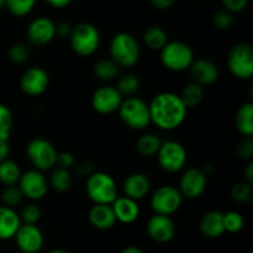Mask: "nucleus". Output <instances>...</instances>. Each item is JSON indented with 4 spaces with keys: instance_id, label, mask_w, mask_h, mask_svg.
<instances>
[{
    "instance_id": "nucleus-9",
    "label": "nucleus",
    "mask_w": 253,
    "mask_h": 253,
    "mask_svg": "<svg viewBox=\"0 0 253 253\" xmlns=\"http://www.w3.org/2000/svg\"><path fill=\"white\" fill-rule=\"evenodd\" d=\"M158 165L168 173H177L185 167L188 161V153L184 146L178 141H162L157 152Z\"/></svg>"
},
{
    "instance_id": "nucleus-18",
    "label": "nucleus",
    "mask_w": 253,
    "mask_h": 253,
    "mask_svg": "<svg viewBox=\"0 0 253 253\" xmlns=\"http://www.w3.org/2000/svg\"><path fill=\"white\" fill-rule=\"evenodd\" d=\"M189 69L193 77V82L200 84L202 86L215 83L220 74L216 64L208 58L194 59Z\"/></svg>"
},
{
    "instance_id": "nucleus-22",
    "label": "nucleus",
    "mask_w": 253,
    "mask_h": 253,
    "mask_svg": "<svg viewBox=\"0 0 253 253\" xmlns=\"http://www.w3.org/2000/svg\"><path fill=\"white\" fill-rule=\"evenodd\" d=\"M21 224L20 215L15 211V209L0 205V240L1 241L14 239Z\"/></svg>"
},
{
    "instance_id": "nucleus-29",
    "label": "nucleus",
    "mask_w": 253,
    "mask_h": 253,
    "mask_svg": "<svg viewBox=\"0 0 253 253\" xmlns=\"http://www.w3.org/2000/svg\"><path fill=\"white\" fill-rule=\"evenodd\" d=\"M22 172L20 166L12 160H5L0 162V183L5 187L10 185H17Z\"/></svg>"
},
{
    "instance_id": "nucleus-5",
    "label": "nucleus",
    "mask_w": 253,
    "mask_h": 253,
    "mask_svg": "<svg viewBox=\"0 0 253 253\" xmlns=\"http://www.w3.org/2000/svg\"><path fill=\"white\" fill-rule=\"evenodd\" d=\"M69 42L72 49L78 56L89 57L98 51L100 44V34L93 24L79 22L72 27Z\"/></svg>"
},
{
    "instance_id": "nucleus-35",
    "label": "nucleus",
    "mask_w": 253,
    "mask_h": 253,
    "mask_svg": "<svg viewBox=\"0 0 253 253\" xmlns=\"http://www.w3.org/2000/svg\"><path fill=\"white\" fill-rule=\"evenodd\" d=\"M24 195H22L21 190L17 185H10V187H5V189L1 193V202L4 207L11 208L14 209L15 207L21 204Z\"/></svg>"
},
{
    "instance_id": "nucleus-53",
    "label": "nucleus",
    "mask_w": 253,
    "mask_h": 253,
    "mask_svg": "<svg viewBox=\"0 0 253 253\" xmlns=\"http://www.w3.org/2000/svg\"><path fill=\"white\" fill-rule=\"evenodd\" d=\"M249 253H252V252H249Z\"/></svg>"
},
{
    "instance_id": "nucleus-17",
    "label": "nucleus",
    "mask_w": 253,
    "mask_h": 253,
    "mask_svg": "<svg viewBox=\"0 0 253 253\" xmlns=\"http://www.w3.org/2000/svg\"><path fill=\"white\" fill-rule=\"evenodd\" d=\"M147 234L158 244L172 241L175 235V224L170 216L155 214L147 221Z\"/></svg>"
},
{
    "instance_id": "nucleus-50",
    "label": "nucleus",
    "mask_w": 253,
    "mask_h": 253,
    "mask_svg": "<svg viewBox=\"0 0 253 253\" xmlns=\"http://www.w3.org/2000/svg\"><path fill=\"white\" fill-rule=\"evenodd\" d=\"M214 169H215V167H214V165H211V163H207V165L203 166V168H202V170L207 175L210 174V173L214 172Z\"/></svg>"
},
{
    "instance_id": "nucleus-37",
    "label": "nucleus",
    "mask_w": 253,
    "mask_h": 253,
    "mask_svg": "<svg viewBox=\"0 0 253 253\" xmlns=\"http://www.w3.org/2000/svg\"><path fill=\"white\" fill-rule=\"evenodd\" d=\"M20 219L22 224L37 225V222L41 219V209L35 203H29L21 209Z\"/></svg>"
},
{
    "instance_id": "nucleus-48",
    "label": "nucleus",
    "mask_w": 253,
    "mask_h": 253,
    "mask_svg": "<svg viewBox=\"0 0 253 253\" xmlns=\"http://www.w3.org/2000/svg\"><path fill=\"white\" fill-rule=\"evenodd\" d=\"M51 6L56 7V9H62V7L68 6L72 2V0H46Z\"/></svg>"
},
{
    "instance_id": "nucleus-14",
    "label": "nucleus",
    "mask_w": 253,
    "mask_h": 253,
    "mask_svg": "<svg viewBox=\"0 0 253 253\" xmlns=\"http://www.w3.org/2000/svg\"><path fill=\"white\" fill-rule=\"evenodd\" d=\"M48 85V73L41 67H31L26 69L20 78V88L29 96L42 95Z\"/></svg>"
},
{
    "instance_id": "nucleus-20",
    "label": "nucleus",
    "mask_w": 253,
    "mask_h": 253,
    "mask_svg": "<svg viewBox=\"0 0 253 253\" xmlns=\"http://www.w3.org/2000/svg\"><path fill=\"white\" fill-rule=\"evenodd\" d=\"M123 189L124 193H125V197L138 202L150 193L151 182L147 175L143 174V173L136 172L126 178L125 182H124Z\"/></svg>"
},
{
    "instance_id": "nucleus-15",
    "label": "nucleus",
    "mask_w": 253,
    "mask_h": 253,
    "mask_svg": "<svg viewBox=\"0 0 253 253\" xmlns=\"http://www.w3.org/2000/svg\"><path fill=\"white\" fill-rule=\"evenodd\" d=\"M16 246L22 253H37L43 247L44 237L37 225L21 224L15 235Z\"/></svg>"
},
{
    "instance_id": "nucleus-30",
    "label": "nucleus",
    "mask_w": 253,
    "mask_h": 253,
    "mask_svg": "<svg viewBox=\"0 0 253 253\" xmlns=\"http://www.w3.org/2000/svg\"><path fill=\"white\" fill-rule=\"evenodd\" d=\"M204 86L200 84L195 83V82H190L187 85L183 88L180 98H182L183 103L187 106V109L197 108L204 99Z\"/></svg>"
},
{
    "instance_id": "nucleus-13",
    "label": "nucleus",
    "mask_w": 253,
    "mask_h": 253,
    "mask_svg": "<svg viewBox=\"0 0 253 253\" xmlns=\"http://www.w3.org/2000/svg\"><path fill=\"white\" fill-rule=\"evenodd\" d=\"M208 185V175L202 168H189L182 174L179 180V192L183 198L197 199L202 197Z\"/></svg>"
},
{
    "instance_id": "nucleus-41",
    "label": "nucleus",
    "mask_w": 253,
    "mask_h": 253,
    "mask_svg": "<svg viewBox=\"0 0 253 253\" xmlns=\"http://www.w3.org/2000/svg\"><path fill=\"white\" fill-rule=\"evenodd\" d=\"M225 10L231 14H237V12L244 11L249 5V0H221Z\"/></svg>"
},
{
    "instance_id": "nucleus-6",
    "label": "nucleus",
    "mask_w": 253,
    "mask_h": 253,
    "mask_svg": "<svg viewBox=\"0 0 253 253\" xmlns=\"http://www.w3.org/2000/svg\"><path fill=\"white\" fill-rule=\"evenodd\" d=\"M160 52L161 62L168 71H187L194 62V51L183 41H168Z\"/></svg>"
},
{
    "instance_id": "nucleus-26",
    "label": "nucleus",
    "mask_w": 253,
    "mask_h": 253,
    "mask_svg": "<svg viewBox=\"0 0 253 253\" xmlns=\"http://www.w3.org/2000/svg\"><path fill=\"white\" fill-rule=\"evenodd\" d=\"M143 42L152 51H161L168 42L167 32L161 26L153 25L147 27L143 32Z\"/></svg>"
},
{
    "instance_id": "nucleus-12",
    "label": "nucleus",
    "mask_w": 253,
    "mask_h": 253,
    "mask_svg": "<svg viewBox=\"0 0 253 253\" xmlns=\"http://www.w3.org/2000/svg\"><path fill=\"white\" fill-rule=\"evenodd\" d=\"M124 96L113 85H103L96 89L91 95V106L101 115H110L120 108Z\"/></svg>"
},
{
    "instance_id": "nucleus-7",
    "label": "nucleus",
    "mask_w": 253,
    "mask_h": 253,
    "mask_svg": "<svg viewBox=\"0 0 253 253\" xmlns=\"http://www.w3.org/2000/svg\"><path fill=\"white\" fill-rule=\"evenodd\" d=\"M227 67L234 77L241 81L251 79L253 76V48L251 44L240 42L230 48Z\"/></svg>"
},
{
    "instance_id": "nucleus-11",
    "label": "nucleus",
    "mask_w": 253,
    "mask_h": 253,
    "mask_svg": "<svg viewBox=\"0 0 253 253\" xmlns=\"http://www.w3.org/2000/svg\"><path fill=\"white\" fill-rule=\"evenodd\" d=\"M17 187L21 190L24 198H27L31 202L43 199L49 189L47 178L41 170H37L35 168L22 173Z\"/></svg>"
},
{
    "instance_id": "nucleus-45",
    "label": "nucleus",
    "mask_w": 253,
    "mask_h": 253,
    "mask_svg": "<svg viewBox=\"0 0 253 253\" xmlns=\"http://www.w3.org/2000/svg\"><path fill=\"white\" fill-rule=\"evenodd\" d=\"M153 7L158 10H167L174 5L175 0H150Z\"/></svg>"
},
{
    "instance_id": "nucleus-42",
    "label": "nucleus",
    "mask_w": 253,
    "mask_h": 253,
    "mask_svg": "<svg viewBox=\"0 0 253 253\" xmlns=\"http://www.w3.org/2000/svg\"><path fill=\"white\" fill-rule=\"evenodd\" d=\"M76 165V160H74V156L71 152H61L58 153V157H57V166L62 168H66V169H71Z\"/></svg>"
},
{
    "instance_id": "nucleus-28",
    "label": "nucleus",
    "mask_w": 253,
    "mask_h": 253,
    "mask_svg": "<svg viewBox=\"0 0 253 253\" xmlns=\"http://www.w3.org/2000/svg\"><path fill=\"white\" fill-rule=\"evenodd\" d=\"M161 145H162V140L156 133L147 132L138 137L136 142V150L143 157H152L157 155Z\"/></svg>"
},
{
    "instance_id": "nucleus-33",
    "label": "nucleus",
    "mask_w": 253,
    "mask_h": 253,
    "mask_svg": "<svg viewBox=\"0 0 253 253\" xmlns=\"http://www.w3.org/2000/svg\"><path fill=\"white\" fill-rule=\"evenodd\" d=\"M37 0H5V6L16 17H24L34 10Z\"/></svg>"
},
{
    "instance_id": "nucleus-34",
    "label": "nucleus",
    "mask_w": 253,
    "mask_h": 253,
    "mask_svg": "<svg viewBox=\"0 0 253 253\" xmlns=\"http://www.w3.org/2000/svg\"><path fill=\"white\" fill-rule=\"evenodd\" d=\"M14 126V115L12 111L4 104H0V138L9 141Z\"/></svg>"
},
{
    "instance_id": "nucleus-4",
    "label": "nucleus",
    "mask_w": 253,
    "mask_h": 253,
    "mask_svg": "<svg viewBox=\"0 0 253 253\" xmlns=\"http://www.w3.org/2000/svg\"><path fill=\"white\" fill-rule=\"evenodd\" d=\"M118 113L121 121L131 130H145L151 124L148 104L136 96L124 99Z\"/></svg>"
},
{
    "instance_id": "nucleus-27",
    "label": "nucleus",
    "mask_w": 253,
    "mask_h": 253,
    "mask_svg": "<svg viewBox=\"0 0 253 253\" xmlns=\"http://www.w3.org/2000/svg\"><path fill=\"white\" fill-rule=\"evenodd\" d=\"M96 78L101 82H111L116 79L120 74V67L111 58L99 59L93 68Z\"/></svg>"
},
{
    "instance_id": "nucleus-3",
    "label": "nucleus",
    "mask_w": 253,
    "mask_h": 253,
    "mask_svg": "<svg viewBox=\"0 0 253 253\" xmlns=\"http://www.w3.org/2000/svg\"><path fill=\"white\" fill-rule=\"evenodd\" d=\"M85 192L94 204L111 205L118 198V185L108 173L93 172L86 178Z\"/></svg>"
},
{
    "instance_id": "nucleus-47",
    "label": "nucleus",
    "mask_w": 253,
    "mask_h": 253,
    "mask_svg": "<svg viewBox=\"0 0 253 253\" xmlns=\"http://www.w3.org/2000/svg\"><path fill=\"white\" fill-rule=\"evenodd\" d=\"M244 174H245L244 182L249 183L250 185H253V163L252 162H250L249 165H247V167H246V169H245Z\"/></svg>"
},
{
    "instance_id": "nucleus-16",
    "label": "nucleus",
    "mask_w": 253,
    "mask_h": 253,
    "mask_svg": "<svg viewBox=\"0 0 253 253\" xmlns=\"http://www.w3.org/2000/svg\"><path fill=\"white\" fill-rule=\"evenodd\" d=\"M26 35L31 44L44 46L56 37V24L48 17H37L30 22Z\"/></svg>"
},
{
    "instance_id": "nucleus-46",
    "label": "nucleus",
    "mask_w": 253,
    "mask_h": 253,
    "mask_svg": "<svg viewBox=\"0 0 253 253\" xmlns=\"http://www.w3.org/2000/svg\"><path fill=\"white\" fill-rule=\"evenodd\" d=\"M10 155V145L9 141L1 140L0 138V162L7 160Z\"/></svg>"
},
{
    "instance_id": "nucleus-39",
    "label": "nucleus",
    "mask_w": 253,
    "mask_h": 253,
    "mask_svg": "<svg viewBox=\"0 0 253 253\" xmlns=\"http://www.w3.org/2000/svg\"><path fill=\"white\" fill-rule=\"evenodd\" d=\"M212 22H214L215 27H217L219 30H227L229 27H231L232 22H234V16H232L231 12L222 9L215 12Z\"/></svg>"
},
{
    "instance_id": "nucleus-36",
    "label": "nucleus",
    "mask_w": 253,
    "mask_h": 253,
    "mask_svg": "<svg viewBox=\"0 0 253 253\" xmlns=\"http://www.w3.org/2000/svg\"><path fill=\"white\" fill-rule=\"evenodd\" d=\"M252 197V185H250L249 183L239 182L231 188V198L240 204H246V203L251 202Z\"/></svg>"
},
{
    "instance_id": "nucleus-31",
    "label": "nucleus",
    "mask_w": 253,
    "mask_h": 253,
    "mask_svg": "<svg viewBox=\"0 0 253 253\" xmlns=\"http://www.w3.org/2000/svg\"><path fill=\"white\" fill-rule=\"evenodd\" d=\"M140 79L136 74L132 73H126L124 76L119 77L118 83H116L115 88L118 89L119 93L126 98H131L135 95L140 89Z\"/></svg>"
},
{
    "instance_id": "nucleus-40",
    "label": "nucleus",
    "mask_w": 253,
    "mask_h": 253,
    "mask_svg": "<svg viewBox=\"0 0 253 253\" xmlns=\"http://www.w3.org/2000/svg\"><path fill=\"white\" fill-rule=\"evenodd\" d=\"M237 155L244 160H250L253 156V138L252 137H244L239 142L236 148Z\"/></svg>"
},
{
    "instance_id": "nucleus-44",
    "label": "nucleus",
    "mask_w": 253,
    "mask_h": 253,
    "mask_svg": "<svg viewBox=\"0 0 253 253\" xmlns=\"http://www.w3.org/2000/svg\"><path fill=\"white\" fill-rule=\"evenodd\" d=\"M72 27L73 26H71V25L66 21L58 22V24H56V36L69 37V35H71L72 32Z\"/></svg>"
},
{
    "instance_id": "nucleus-32",
    "label": "nucleus",
    "mask_w": 253,
    "mask_h": 253,
    "mask_svg": "<svg viewBox=\"0 0 253 253\" xmlns=\"http://www.w3.org/2000/svg\"><path fill=\"white\" fill-rule=\"evenodd\" d=\"M222 222H224L225 232L229 234H237L245 226V219L241 212L236 210H231L222 214Z\"/></svg>"
},
{
    "instance_id": "nucleus-24",
    "label": "nucleus",
    "mask_w": 253,
    "mask_h": 253,
    "mask_svg": "<svg viewBox=\"0 0 253 253\" xmlns=\"http://www.w3.org/2000/svg\"><path fill=\"white\" fill-rule=\"evenodd\" d=\"M47 180H48L49 188L58 193H64L71 189L73 184V175H72L71 169L56 166L51 169V174Z\"/></svg>"
},
{
    "instance_id": "nucleus-25",
    "label": "nucleus",
    "mask_w": 253,
    "mask_h": 253,
    "mask_svg": "<svg viewBox=\"0 0 253 253\" xmlns=\"http://www.w3.org/2000/svg\"><path fill=\"white\" fill-rule=\"evenodd\" d=\"M236 127L242 136H253V104L251 101L244 103L236 114Z\"/></svg>"
},
{
    "instance_id": "nucleus-10",
    "label": "nucleus",
    "mask_w": 253,
    "mask_h": 253,
    "mask_svg": "<svg viewBox=\"0 0 253 253\" xmlns=\"http://www.w3.org/2000/svg\"><path fill=\"white\" fill-rule=\"evenodd\" d=\"M183 203V195L173 185H162L151 195L150 204L155 214L170 216L179 210Z\"/></svg>"
},
{
    "instance_id": "nucleus-8",
    "label": "nucleus",
    "mask_w": 253,
    "mask_h": 253,
    "mask_svg": "<svg viewBox=\"0 0 253 253\" xmlns=\"http://www.w3.org/2000/svg\"><path fill=\"white\" fill-rule=\"evenodd\" d=\"M26 155L31 165L37 170H51L57 166L56 147L46 138H34L26 147Z\"/></svg>"
},
{
    "instance_id": "nucleus-51",
    "label": "nucleus",
    "mask_w": 253,
    "mask_h": 253,
    "mask_svg": "<svg viewBox=\"0 0 253 253\" xmlns=\"http://www.w3.org/2000/svg\"><path fill=\"white\" fill-rule=\"evenodd\" d=\"M48 253H67V252H66V251H63V250L56 249V250H52V251H49Z\"/></svg>"
},
{
    "instance_id": "nucleus-1",
    "label": "nucleus",
    "mask_w": 253,
    "mask_h": 253,
    "mask_svg": "<svg viewBox=\"0 0 253 253\" xmlns=\"http://www.w3.org/2000/svg\"><path fill=\"white\" fill-rule=\"evenodd\" d=\"M151 123L158 128L172 131L179 127L187 118L188 109L178 94L163 91L157 94L150 104Z\"/></svg>"
},
{
    "instance_id": "nucleus-49",
    "label": "nucleus",
    "mask_w": 253,
    "mask_h": 253,
    "mask_svg": "<svg viewBox=\"0 0 253 253\" xmlns=\"http://www.w3.org/2000/svg\"><path fill=\"white\" fill-rule=\"evenodd\" d=\"M120 253H143L142 250L137 246H127Z\"/></svg>"
},
{
    "instance_id": "nucleus-2",
    "label": "nucleus",
    "mask_w": 253,
    "mask_h": 253,
    "mask_svg": "<svg viewBox=\"0 0 253 253\" xmlns=\"http://www.w3.org/2000/svg\"><path fill=\"white\" fill-rule=\"evenodd\" d=\"M110 58L123 68H130L137 64L140 59V44L128 32H118L114 35L109 46Z\"/></svg>"
},
{
    "instance_id": "nucleus-38",
    "label": "nucleus",
    "mask_w": 253,
    "mask_h": 253,
    "mask_svg": "<svg viewBox=\"0 0 253 253\" xmlns=\"http://www.w3.org/2000/svg\"><path fill=\"white\" fill-rule=\"evenodd\" d=\"M7 56L12 63L22 64L30 58V48L25 43H15L9 48Z\"/></svg>"
},
{
    "instance_id": "nucleus-19",
    "label": "nucleus",
    "mask_w": 253,
    "mask_h": 253,
    "mask_svg": "<svg viewBox=\"0 0 253 253\" xmlns=\"http://www.w3.org/2000/svg\"><path fill=\"white\" fill-rule=\"evenodd\" d=\"M111 208L115 214L116 221L123 222V224H132L140 216V207L136 200L127 197H118Z\"/></svg>"
},
{
    "instance_id": "nucleus-23",
    "label": "nucleus",
    "mask_w": 253,
    "mask_h": 253,
    "mask_svg": "<svg viewBox=\"0 0 253 253\" xmlns=\"http://www.w3.org/2000/svg\"><path fill=\"white\" fill-rule=\"evenodd\" d=\"M199 229L204 236L209 239H217L225 234L224 222H222V212L217 210H211L203 215L199 222Z\"/></svg>"
},
{
    "instance_id": "nucleus-21",
    "label": "nucleus",
    "mask_w": 253,
    "mask_h": 253,
    "mask_svg": "<svg viewBox=\"0 0 253 253\" xmlns=\"http://www.w3.org/2000/svg\"><path fill=\"white\" fill-rule=\"evenodd\" d=\"M88 219L91 226L98 230H110L118 222L113 208L108 204H94L89 210Z\"/></svg>"
},
{
    "instance_id": "nucleus-43",
    "label": "nucleus",
    "mask_w": 253,
    "mask_h": 253,
    "mask_svg": "<svg viewBox=\"0 0 253 253\" xmlns=\"http://www.w3.org/2000/svg\"><path fill=\"white\" fill-rule=\"evenodd\" d=\"M74 169H76V173L78 175H82V177L86 175V177H89L93 173V165L88 162V161H83V162L78 163V165H74Z\"/></svg>"
},
{
    "instance_id": "nucleus-52",
    "label": "nucleus",
    "mask_w": 253,
    "mask_h": 253,
    "mask_svg": "<svg viewBox=\"0 0 253 253\" xmlns=\"http://www.w3.org/2000/svg\"><path fill=\"white\" fill-rule=\"evenodd\" d=\"M5 6V0H0V10Z\"/></svg>"
}]
</instances>
